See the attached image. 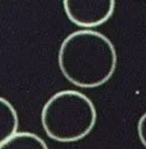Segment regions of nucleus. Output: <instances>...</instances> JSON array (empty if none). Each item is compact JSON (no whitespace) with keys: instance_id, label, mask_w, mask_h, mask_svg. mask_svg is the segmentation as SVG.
I'll list each match as a JSON object with an SVG mask.
<instances>
[{"instance_id":"nucleus-1","label":"nucleus","mask_w":146,"mask_h":149,"mask_svg":"<svg viewBox=\"0 0 146 149\" xmlns=\"http://www.w3.org/2000/svg\"><path fill=\"white\" fill-rule=\"evenodd\" d=\"M117 51L111 40L92 29L69 34L61 43L57 63L63 77L82 88L104 85L117 68Z\"/></svg>"},{"instance_id":"nucleus-2","label":"nucleus","mask_w":146,"mask_h":149,"mask_svg":"<svg viewBox=\"0 0 146 149\" xmlns=\"http://www.w3.org/2000/svg\"><path fill=\"white\" fill-rule=\"evenodd\" d=\"M97 121L92 100L75 90L54 93L43 105L41 125L46 135L56 142H77L88 136Z\"/></svg>"},{"instance_id":"nucleus-3","label":"nucleus","mask_w":146,"mask_h":149,"mask_svg":"<svg viewBox=\"0 0 146 149\" xmlns=\"http://www.w3.org/2000/svg\"><path fill=\"white\" fill-rule=\"evenodd\" d=\"M69 21L81 28H95L111 19L116 0H62Z\"/></svg>"},{"instance_id":"nucleus-4","label":"nucleus","mask_w":146,"mask_h":149,"mask_svg":"<svg viewBox=\"0 0 146 149\" xmlns=\"http://www.w3.org/2000/svg\"><path fill=\"white\" fill-rule=\"evenodd\" d=\"M19 115L15 107L0 95V144L18 132Z\"/></svg>"},{"instance_id":"nucleus-5","label":"nucleus","mask_w":146,"mask_h":149,"mask_svg":"<svg viewBox=\"0 0 146 149\" xmlns=\"http://www.w3.org/2000/svg\"><path fill=\"white\" fill-rule=\"evenodd\" d=\"M0 149H48V146L34 133L16 132L0 144Z\"/></svg>"},{"instance_id":"nucleus-6","label":"nucleus","mask_w":146,"mask_h":149,"mask_svg":"<svg viewBox=\"0 0 146 149\" xmlns=\"http://www.w3.org/2000/svg\"><path fill=\"white\" fill-rule=\"evenodd\" d=\"M137 133L141 144L146 148V112L140 116L137 123Z\"/></svg>"}]
</instances>
